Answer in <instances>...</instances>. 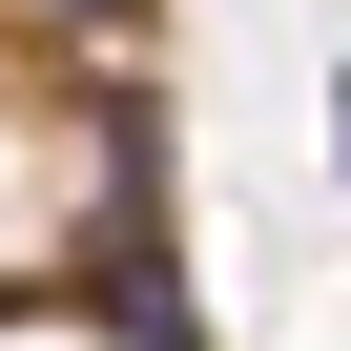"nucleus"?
<instances>
[{"instance_id": "f257e3e1", "label": "nucleus", "mask_w": 351, "mask_h": 351, "mask_svg": "<svg viewBox=\"0 0 351 351\" xmlns=\"http://www.w3.org/2000/svg\"><path fill=\"white\" fill-rule=\"evenodd\" d=\"M330 186H351V83H330Z\"/></svg>"}]
</instances>
